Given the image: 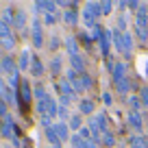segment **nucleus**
<instances>
[{
    "mask_svg": "<svg viewBox=\"0 0 148 148\" xmlns=\"http://www.w3.org/2000/svg\"><path fill=\"white\" fill-rule=\"evenodd\" d=\"M13 26L18 28V31H24V28H26V13H24V11H15Z\"/></svg>",
    "mask_w": 148,
    "mask_h": 148,
    "instance_id": "obj_19",
    "label": "nucleus"
},
{
    "mask_svg": "<svg viewBox=\"0 0 148 148\" xmlns=\"http://www.w3.org/2000/svg\"><path fill=\"white\" fill-rule=\"evenodd\" d=\"M113 85H116V89H118L120 96H129V89H131V81L129 79H122V81H118V83H113Z\"/></svg>",
    "mask_w": 148,
    "mask_h": 148,
    "instance_id": "obj_20",
    "label": "nucleus"
},
{
    "mask_svg": "<svg viewBox=\"0 0 148 148\" xmlns=\"http://www.w3.org/2000/svg\"><path fill=\"white\" fill-rule=\"evenodd\" d=\"M126 122H129L131 129H135L137 133H142V126H144V118H142V113L129 111V116H126Z\"/></svg>",
    "mask_w": 148,
    "mask_h": 148,
    "instance_id": "obj_8",
    "label": "nucleus"
},
{
    "mask_svg": "<svg viewBox=\"0 0 148 148\" xmlns=\"http://www.w3.org/2000/svg\"><path fill=\"white\" fill-rule=\"evenodd\" d=\"M102 146H116V135H113V133H111V131H105V133H102Z\"/></svg>",
    "mask_w": 148,
    "mask_h": 148,
    "instance_id": "obj_27",
    "label": "nucleus"
},
{
    "mask_svg": "<svg viewBox=\"0 0 148 148\" xmlns=\"http://www.w3.org/2000/svg\"><path fill=\"white\" fill-rule=\"evenodd\" d=\"M65 48H68V55L70 57H76V55H81L79 52V42H76V37H65Z\"/></svg>",
    "mask_w": 148,
    "mask_h": 148,
    "instance_id": "obj_13",
    "label": "nucleus"
},
{
    "mask_svg": "<svg viewBox=\"0 0 148 148\" xmlns=\"http://www.w3.org/2000/svg\"><path fill=\"white\" fill-rule=\"evenodd\" d=\"M48 148H55V146H48Z\"/></svg>",
    "mask_w": 148,
    "mask_h": 148,
    "instance_id": "obj_42",
    "label": "nucleus"
},
{
    "mask_svg": "<svg viewBox=\"0 0 148 148\" xmlns=\"http://www.w3.org/2000/svg\"><path fill=\"white\" fill-rule=\"evenodd\" d=\"M57 20H59V15H57V13H46V15H44V24H48V26L55 24Z\"/></svg>",
    "mask_w": 148,
    "mask_h": 148,
    "instance_id": "obj_35",
    "label": "nucleus"
},
{
    "mask_svg": "<svg viewBox=\"0 0 148 148\" xmlns=\"http://www.w3.org/2000/svg\"><path fill=\"white\" fill-rule=\"evenodd\" d=\"M139 7H142V2H135V0H131V2H129V9H135V11H137Z\"/></svg>",
    "mask_w": 148,
    "mask_h": 148,
    "instance_id": "obj_41",
    "label": "nucleus"
},
{
    "mask_svg": "<svg viewBox=\"0 0 148 148\" xmlns=\"http://www.w3.org/2000/svg\"><path fill=\"white\" fill-rule=\"evenodd\" d=\"M81 81H83V85H85V89H89V87H92V85H94V81H92V79H89L87 74H81Z\"/></svg>",
    "mask_w": 148,
    "mask_h": 148,
    "instance_id": "obj_39",
    "label": "nucleus"
},
{
    "mask_svg": "<svg viewBox=\"0 0 148 148\" xmlns=\"http://www.w3.org/2000/svg\"><path fill=\"white\" fill-rule=\"evenodd\" d=\"M57 118H59L61 122H63V120H68V118H70V111H68V107H65V105H59V111H57Z\"/></svg>",
    "mask_w": 148,
    "mask_h": 148,
    "instance_id": "obj_32",
    "label": "nucleus"
},
{
    "mask_svg": "<svg viewBox=\"0 0 148 148\" xmlns=\"http://www.w3.org/2000/svg\"><path fill=\"white\" fill-rule=\"evenodd\" d=\"M11 37H13V33H11V26L0 20V44L7 42V39H11Z\"/></svg>",
    "mask_w": 148,
    "mask_h": 148,
    "instance_id": "obj_23",
    "label": "nucleus"
},
{
    "mask_svg": "<svg viewBox=\"0 0 148 148\" xmlns=\"http://www.w3.org/2000/svg\"><path fill=\"white\" fill-rule=\"evenodd\" d=\"M109 70H111V79H113V83H118V81L126 79V63L124 61H109Z\"/></svg>",
    "mask_w": 148,
    "mask_h": 148,
    "instance_id": "obj_2",
    "label": "nucleus"
},
{
    "mask_svg": "<svg viewBox=\"0 0 148 148\" xmlns=\"http://www.w3.org/2000/svg\"><path fill=\"white\" fill-rule=\"evenodd\" d=\"M63 22L68 26H76L79 24V13L76 11H63Z\"/></svg>",
    "mask_w": 148,
    "mask_h": 148,
    "instance_id": "obj_21",
    "label": "nucleus"
},
{
    "mask_svg": "<svg viewBox=\"0 0 148 148\" xmlns=\"http://www.w3.org/2000/svg\"><path fill=\"white\" fill-rule=\"evenodd\" d=\"M7 116H9V111H7V102L2 100V98H0V118H2V120H5Z\"/></svg>",
    "mask_w": 148,
    "mask_h": 148,
    "instance_id": "obj_38",
    "label": "nucleus"
},
{
    "mask_svg": "<svg viewBox=\"0 0 148 148\" xmlns=\"http://www.w3.org/2000/svg\"><path fill=\"white\" fill-rule=\"evenodd\" d=\"M59 44H61V42H59V37L52 35V37H50V50H57V48H59Z\"/></svg>",
    "mask_w": 148,
    "mask_h": 148,
    "instance_id": "obj_40",
    "label": "nucleus"
},
{
    "mask_svg": "<svg viewBox=\"0 0 148 148\" xmlns=\"http://www.w3.org/2000/svg\"><path fill=\"white\" fill-rule=\"evenodd\" d=\"M70 144H72V148H87V142H85L83 137H81L79 133L72 135V139H70Z\"/></svg>",
    "mask_w": 148,
    "mask_h": 148,
    "instance_id": "obj_28",
    "label": "nucleus"
},
{
    "mask_svg": "<svg viewBox=\"0 0 148 148\" xmlns=\"http://www.w3.org/2000/svg\"><path fill=\"white\" fill-rule=\"evenodd\" d=\"M59 89H61V96H63V98H68L70 102H74V100H76V92H74L72 83H70L68 79L59 81Z\"/></svg>",
    "mask_w": 148,
    "mask_h": 148,
    "instance_id": "obj_5",
    "label": "nucleus"
},
{
    "mask_svg": "<svg viewBox=\"0 0 148 148\" xmlns=\"http://www.w3.org/2000/svg\"><path fill=\"white\" fill-rule=\"evenodd\" d=\"M33 9H35V13H57V2H48V0H39V2H35L33 5Z\"/></svg>",
    "mask_w": 148,
    "mask_h": 148,
    "instance_id": "obj_4",
    "label": "nucleus"
},
{
    "mask_svg": "<svg viewBox=\"0 0 148 148\" xmlns=\"http://www.w3.org/2000/svg\"><path fill=\"white\" fill-rule=\"evenodd\" d=\"M18 98H22L24 107H26L28 102L33 100V92H31V85H28V81H22V83H20V87H18Z\"/></svg>",
    "mask_w": 148,
    "mask_h": 148,
    "instance_id": "obj_6",
    "label": "nucleus"
},
{
    "mask_svg": "<svg viewBox=\"0 0 148 148\" xmlns=\"http://www.w3.org/2000/svg\"><path fill=\"white\" fill-rule=\"evenodd\" d=\"M111 9H113V2H111V0H102V2H100V11H102V15L111 13Z\"/></svg>",
    "mask_w": 148,
    "mask_h": 148,
    "instance_id": "obj_34",
    "label": "nucleus"
},
{
    "mask_svg": "<svg viewBox=\"0 0 148 148\" xmlns=\"http://www.w3.org/2000/svg\"><path fill=\"white\" fill-rule=\"evenodd\" d=\"M122 55H124V57L133 55V35H131L129 31L124 33V48H122Z\"/></svg>",
    "mask_w": 148,
    "mask_h": 148,
    "instance_id": "obj_18",
    "label": "nucleus"
},
{
    "mask_svg": "<svg viewBox=\"0 0 148 148\" xmlns=\"http://www.w3.org/2000/svg\"><path fill=\"white\" fill-rule=\"evenodd\" d=\"M79 109H81V113H85V116H92L94 109H96V105H94V100H89V98H83V100H79Z\"/></svg>",
    "mask_w": 148,
    "mask_h": 148,
    "instance_id": "obj_16",
    "label": "nucleus"
},
{
    "mask_svg": "<svg viewBox=\"0 0 148 148\" xmlns=\"http://www.w3.org/2000/svg\"><path fill=\"white\" fill-rule=\"evenodd\" d=\"M48 96H50V94L46 92V87H44V85H35V89H33V98H37V102L46 100Z\"/></svg>",
    "mask_w": 148,
    "mask_h": 148,
    "instance_id": "obj_24",
    "label": "nucleus"
},
{
    "mask_svg": "<svg viewBox=\"0 0 148 148\" xmlns=\"http://www.w3.org/2000/svg\"><path fill=\"white\" fill-rule=\"evenodd\" d=\"M31 63H33L31 50H22V55H20V63H18V70H31Z\"/></svg>",
    "mask_w": 148,
    "mask_h": 148,
    "instance_id": "obj_15",
    "label": "nucleus"
},
{
    "mask_svg": "<svg viewBox=\"0 0 148 148\" xmlns=\"http://www.w3.org/2000/svg\"><path fill=\"white\" fill-rule=\"evenodd\" d=\"M0 72L7 74L9 79H13L15 74H20V70H18V65H15V61L11 59V57H5V59L0 61Z\"/></svg>",
    "mask_w": 148,
    "mask_h": 148,
    "instance_id": "obj_3",
    "label": "nucleus"
},
{
    "mask_svg": "<svg viewBox=\"0 0 148 148\" xmlns=\"http://www.w3.org/2000/svg\"><path fill=\"white\" fill-rule=\"evenodd\" d=\"M85 7H87V9L92 11V13L96 15V18H100V15H102V11H100V2H87Z\"/></svg>",
    "mask_w": 148,
    "mask_h": 148,
    "instance_id": "obj_30",
    "label": "nucleus"
},
{
    "mask_svg": "<svg viewBox=\"0 0 148 148\" xmlns=\"http://www.w3.org/2000/svg\"><path fill=\"white\" fill-rule=\"evenodd\" d=\"M94 120L98 122V126H100L102 131H107V113H96V116H94Z\"/></svg>",
    "mask_w": 148,
    "mask_h": 148,
    "instance_id": "obj_31",
    "label": "nucleus"
},
{
    "mask_svg": "<svg viewBox=\"0 0 148 148\" xmlns=\"http://www.w3.org/2000/svg\"><path fill=\"white\" fill-rule=\"evenodd\" d=\"M61 63H63V61H61V57H55V59L50 61V72H52V74H59V72H61Z\"/></svg>",
    "mask_w": 148,
    "mask_h": 148,
    "instance_id": "obj_29",
    "label": "nucleus"
},
{
    "mask_svg": "<svg viewBox=\"0 0 148 148\" xmlns=\"http://www.w3.org/2000/svg\"><path fill=\"white\" fill-rule=\"evenodd\" d=\"M79 135L85 139V142H94V135H92V131H89V126H83V129L79 131Z\"/></svg>",
    "mask_w": 148,
    "mask_h": 148,
    "instance_id": "obj_33",
    "label": "nucleus"
},
{
    "mask_svg": "<svg viewBox=\"0 0 148 148\" xmlns=\"http://www.w3.org/2000/svg\"><path fill=\"white\" fill-rule=\"evenodd\" d=\"M68 126L72 131H76V133H79L81 129H83V118L79 116V113H76V116H70V122H68Z\"/></svg>",
    "mask_w": 148,
    "mask_h": 148,
    "instance_id": "obj_25",
    "label": "nucleus"
},
{
    "mask_svg": "<svg viewBox=\"0 0 148 148\" xmlns=\"http://www.w3.org/2000/svg\"><path fill=\"white\" fill-rule=\"evenodd\" d=\"M46 139H48V144L50 146H55V148H61V139L57 137V133H55V129H46Z\"/></svg>",
    "mask_w": 148,
    "mask_h": 148,
    "instance_id": "obj_22",
    "label": "nucleus"
},
{
    "mask_svg": "<svg viewBox=\"0 0 148 148\" xmlns=\"http://www.w3.org/2000/svg\"><path fill=\"white\" fill-rule=\"evenodd\" d=\"M129 144H131V148H148V139L144 137L142 133L131 135V137H129Z\"/></svg>",
    "mask_w": 148,
    "mask_h": 148,
    "instance_id": "obj_12",
    "label": "nucleus"
},
{
    "mask_svg": "<svg viewBox=\"0 0 148 148\" xmlns=\"http://www.w3.org/2000/svg\"><path fill=\"white\" fill-rule=\"evenodd\" d=\"M126 102H129V107H131V111H135V113H139V109H142V98L139 96H135V94H129L126 96Z\"/></svg>",
    "mask_w": 148,
    "mask_h": 148,
    "instance_id": "obj_17",
    "label": "nucleus"
},
{
    "mask_svg": "<svg viewBox=\"0 0 148 148\" xmlns=\"http://www.w3.org/2000/svg\"><path fill=\"white\" fill-rule=\"evenodd\" d=\"M57 111H59V102L55 100L52 96H48L46 100H42V102H37V113L42 118H57Z\"/></svg>",
    "mask_w": 148,
    "mask_h": 148,
    "instance_id": "obj_1",
    "label": "nucleus"
},
{
    "mask_svg": "<svg viewBox=\"0 0 148 148\" xmlns=\"http://www.w3.org/2000/svg\"><path fill=\"white\" fill-rule=\"evenodd\" d=\"M98 46H100V52H102V57H107V55H109V48H111V31H105L102 39L98 42Z\"/></svg>",
    "mask_w": 148,
    "mask_h": 148,
    "instance_id": "obj_14",
    "label": "nucleus"
},
{
    "mask_svg": "<svg viewBox=\"0 0 148 148\" xmlns=\"http://www.w3.org/2000/svg\"><path fill=\"white\" fill-rule=\"evenodd\" d=\"M70 70H74L76 74H85V59L81 55L70 57Z\"/></svg>",
    "mask_w": 148,
    "mask_h": 148,
    "instance_id": "obj_11",
    "label": "nucleus"
},
{
    "mask_svg": "<svg viewBox=\"0 0 148 148\" xmlns=\"http://www.w3.org/2000/svg\"><path fill=\"white\" fill-rule=\"evenodd\" d=\"M52 129H55L57 137H59L61 142H68V139H72V135H70V126H68V122H57V124H52Z\"/></svg>",
    "mask_w": 148,
    "mask_h": 148,
    "instance_id": "obj_7",
    "label": "nucleus"
},
{
    "mask_svg": "<svg viewBox=\"0 0 148 148\" xmlns=\"http://www.w3.org/2000/svg\"><path fill=\"white\" fill-rule=\"evenodd\" d=\"M139 98H142V105L148 109V87H142V92H139Z\"/></svg>",
    "mask_w": 148,
    "mask_h": 148,
    "instance_id": "obj_36",
    "label": "nucleus"
},
{
    "mask_svg": "<svg viewBox=\"0 0 148 148\" xmlns=\"http://www.w3.org/2000/svg\"><path fill=\"white\" fill-rule=\"evenodd\" d=\"M102 102H105L107 107L113 105V96H111V92H102Z\"/></svg>",
    "mask_w": 148,
    "mask_h": 148,
    "instance_id": "obj_37",
    "label": "nucleus"
},
{
    "mask_svg": "<svg viewBox=\"0 0 148 148\" xmlns=\"http://www.w3.org/2000/svg\"><path fill=\"white\" fill-rule=\"evenodd\" d=\"M31 74L33 76H42L44 74V63L37 57H33V63H31Z\"/></svg>",
    "mask_w": 148,
    "mask_h": 148,
    "instance_id": "obj_26",
    "label": "nucleus"
},
{
    "mask_svg": "<svg viewBox=\"0 0 148 148\" xmlns=\"http://www.w3.org/2000/svg\"><path fill=\"white\" fill-rule=\"evenodd\" d=\"M111 42H113V48L118 52H122V48H124V33L120 28H113L111 31Z\"/></svg>",
    "mask_w": 148,
    "mask_h": 148,
    "instance_id": "obj_10",
    "label": "nucleus"
},
{
    "mask_svg": "<svg viewBox=\"0 0 148 148\" xmlns=\"http://www.w3.org/2000/svg\"><path fill=\"white\" fill-rule=\"evenodd\" d=\"M33 46L35 48L44 46V31H42V24L39 22H33Z\"/></svg>",
    "mask_w": 148,
    "mask_h": 148,
    "instance_id": "obj_9",
    "label": "nucleus"
}]
</instances>
